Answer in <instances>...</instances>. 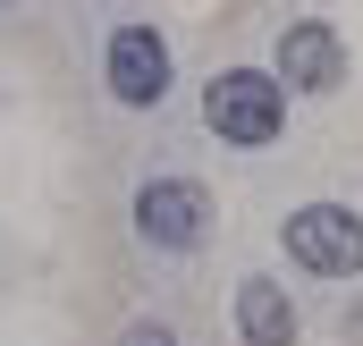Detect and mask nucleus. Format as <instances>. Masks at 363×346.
Returning a JSON list of instances; mask_svg holds the SVG:
<instances>
[{
    "label": "nucleus",
    "instance_id": "4",
    "mask_svg": "<svg viewBox=\"0 0 363 346\" xmlns=\"http://www.w3.org/2000/svg\"><path fill=\"white\" fill-rule=\"evenodd\" d=\"M101 85H110V101H127V110H161L169 101V43L152 26H118L110 51H101Z\"/></svg>",
    "mask_w": 363,
    "mask_h": 346
},
{
    "label": "nucleus",
    "instance_id": "5",
    "mask_svg": "<svg viewBox=\"0 0 363 346\" xmlns=\"http://www.w3.org/2000/svg\"><path fill=\"white\" fill-rule=\"evenodd\" d=\"M279 85H296V93H338L347 85V43H338V26L296 17V26L279 34Z\"/></svg>",
    "mask_w": 363,
    "mask_h": 346
},
{
    "label": "nucleus",
    "instance_id": "3",
    "mask_svg": "<svg viewBox=\"0 0 363 346\" xmlns=\"http://www.w3.org/2000/svg\"><path fill=\"white\" fill-rule=\"evenodd\" d=\"M203 228H211V194H203L194 177H152V186L135 194V237H144L152 254H194Z\"/></svg>",
    "mask_w": 363,
    "mask_h": 346
},
{
    "label": "nucleus",
    "instance_id": "6",
    "mask_svg": "<svg viewBox=\"0 0 363 346\" xmlns=\"http://www.w3.org/2000/svg\"><path fill=\"white\" fill-rule=\"evenodd\" d=\"M237 338L245 346H296V304H287V287H271V279H245V287H237Z\"/></svg>",
    "mask_w": 363,
    "mask_h": 346
},
{
    "label": "nucleus",
    "instance_id": "1",
    "mask_svg": "<svg viewBox=\"0 0 363 346\" xmlns=\"http://www.w3.org/2000/svg\"><path fill=\"white\" fill-rule=\"evenodd\" d=\"M203 127L220 144H237V152H262V144H279V127H287V85L262 77V68H228V77L203 85Z\"/></svg>",
    "mask_w": 363,
    "mask_h": 346
},
{
    "label": "nucleus",
    "instance_id": "8",
    "mask_svg": "<svg viewBox=\"0 0 363 346\" xmlns=\"http://www.w3.org/2000/svg\"><path fill=\"white\" fill-rule=\"evenodd\" d=\"M0 9H17V0H0Z\"/></svg>",
    "mask_w": 363,
    "mask_h": 346
},
{
    "label": "nucleus",
    "instance_id": "7",
    "mask_svg": "<svg viewBox=\"0 0 363 346\" xmlns=\"http://www.w3.org/2000/svg\"><path fill=\"white\" fill-rule=\"evenodd\" d=\"M118 346H178V330H169V321H135Z\"/></svg>",
    "mask_w": 363,
    "mask_h": 346
},
{
    "label": "nucleus",
    "instance_id": "2",
    "mask_svg": "<svg viewBox=\"0 0 363 346\" xmlns=\"http://www.w3.org/2000/svg\"><path fill=\"white\" fill-rule=\"evenodd\" d=\"M287 262L296 270H313V279H355L363 270V220L347 203H304V211H287Z\"/></svg>",
    "mask_w": 363,
    "mask_h": 346
}]
</instances>
